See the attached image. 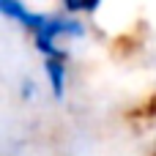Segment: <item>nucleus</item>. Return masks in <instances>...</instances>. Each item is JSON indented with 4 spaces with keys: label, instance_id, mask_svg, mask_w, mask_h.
<instances>
[{
    "label": "nucleus",
    "instance_id": "nucleus-1",
    "mask_svg": "<svg viewBox=\"0 0 156 156\" xmlns=\"http://www.w3.org/2000/svg\"><path fill=\"white\" fill-rule=\"evenodd\" d=\"M85 33V27L80 25V19H74V16H47L44 22H41V27L33 33V38H36V49L38 52H44V55H58L60 49H58V38H77V36H82Z\"/></svg>",
    "mask_w": 156,
    "mask_h": 156
},
{
    "label": "nucleus",
    "instance_id": "nucleus-2",
    "mask_svg": "<svg viewBox=\"0 0 156 156\" xmlns=\"http://www.w3.org/2000/svg\"><path fill=\"white\" fill-rule=\"evenodd\" d=\"M0 11H3V16H5V19H11V22L22 25V27H25V30H30V33H36V30L41 27V22L47 19L44 14L30 11L22 0H0Z\"/></svg>",
    "mask_w": 156,
    "mask_h": 156
},
{
    "label": "nucleus",
    "instance_id": "nucleus-3",
    "mask_svg": "<svg viewBox=\"0 0 156 156\" xmlns=\"http://www.w3.org/2000/svg\"><path fill=\"white\" fill-rule=\"evenodd\" d=\"M44 71H47V80H49L55 99H63V93H66V55L63 52L44 55Z\"/></svg>",
    "mask_w": 156,
    "mask_h": 156
},
{
    "label": "nucleus",
    "instance_id": "nucleus-4",
    "mask_svg": "<svg viewBox=\"0 0 156 156\" xmlns=\"http://www.w3.org/2000/svg\"><path fill=\"white\" fill-rule=\"evenodd\" d=\"M101 5V0H63V8L69 14H93Z\"/></svg>",
    "mask_w": 156,
    "mask_h": 156
}]
</instances>
